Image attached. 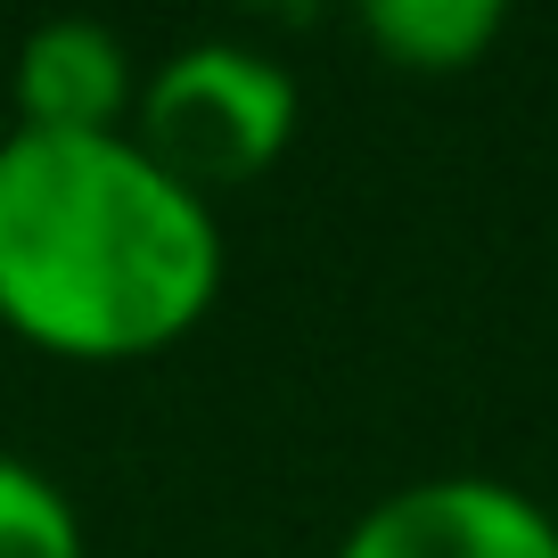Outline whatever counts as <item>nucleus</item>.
Listing matches in <instances>:
<instances>
[{
    "mask_svg": "<svg viewBox=\"0 0 558 558\" xmlns=\"http://www.w3.org/2000/svg\"><path fill=\"white\" fill-rule=\"evenodd\" d=\"M222 296V214L132 132H0V329L50 362H148Z\"/></svg>",
    "mask_w": 558,
    "mask_h": 558,
    "instance_id": "obj_1",
    "label": "nucleus"
},
{
    "mask_svg": "<svg viewBox=\"0 0 558 558\" xmlns=\"http://www.w3.org/2000/svg\"><path fill=\"white\" fill-rule=\"evenodd\" d=\"M296 116H304V90L271 50L206 34V41L165 50L140 74L132 140L206 197V190H239V181L271 173L296 140Z\"/></svg>",
    "mask_w": 558,
    "mask_h": 558,
    "instance_id": "obj_2",
    "label": "nucleus"
},
{
    "mask_svg": "<svg viewBox=\"0 0 558 558\" xmlns=\"http://www.w3.org/2000/svg\"><path fill=\"white\" fill-rule=\"evenodd\" d=\"M329 558H558V518L509 476H418L337 534Z\"/></svg>",
    "mask_w": 558,
    "mask_h": 558,
    "instance_id": "obj_3",
    "label": "nucleus"
},
{
    "mask_svg": "<svg viewBox=\"0 0 558 558\" xmlns=\"http://www.w3.org/2000/svg\"><path fill=\"white\" fill-rule=\"evenodd\" d=\"M9 107L17 132H132V41L99 17H41L9 58Z\"/></svg>",
    "mask_w": 558,
    "mask_h": 558,
    "instance_id": "obj_4",
    "label": "nucleus"
},
{
    "mask_svg": "<svg viewBox=\"0 0 558 558\" xmlns=\"http://www.w3.org/2000/svg\"><path fill=\"white\" fill-rule=\"evenodd\" d=\"M501 34V0H369L362 9V41L395 58L402 74H469Z\"/></svg>",
    "mask_w": 558,
    "mask_h": 558,
    "instance_id": "obj_5",
    "label": "nucleus"
},
{
    "mask_svg": "<svg viewBox=\"0 0 558 558\" xmlns=\"http://www.w3.org/2000/svg\"><path fill=\"white\" fill-rule=\"evenodd\" d=\"M0 558H90L83 509L25 452H0Z\"/></svg>",
    "mask_w": 558,
    "mask_h": 558,
    "instance_id": "obj_6",
    "label": "nucleus"
}]
</instances>
